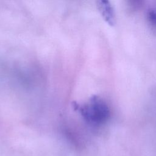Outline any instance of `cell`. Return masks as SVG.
Returning <instances> with one entry per match:
<instances>
[{
	"label": "cell",
	"mask_w": 156,
	"mask_h": 156,
	"mask_svg": "<svg viewBox=\"0 0 156 156\" xmlns=\"http://www.w3.org/2000/svg\"><path fill=\"white\" fill-rule=\"evenodd\" d=\"M73 108L80 113L87 122L94 125L106 122L110 115L107 104L96 95L92 96L85 104L74 102Z\"/></svg>",
	"instance_id": "cell-1"
},
{
	"label": "cell",
	"mask_w": 156,
	"mask_h": 156,
	"mask_svg": "<svg viewBox=\"0 0 156 156\" xmlns=\"http://www.w3.org/2000/svg\"><path fill=\"white\" fill-rule=\"evenodd\" d=\"M98 9L104 20L110 26L115 24V15L114 9L108 1L101 0L97 2Z\"/></svg>",
	"instance_id": "cell-2"
},
{
	"label": "cell",
	"mask_w": 156,
	"mask_h": 156,
	"mask_svg": "<svg viewBox=\"0 0 156 156\" xmlns=\"http://www.w3.org/2000/svg\"><path fill=\"white\" fill-rule=\"evenodd\" d=\"M147 19L152 24H156V6L151 7L147 11Z\"/></svg>",
	"instance_id": "cell-3"
}]
</instances>
